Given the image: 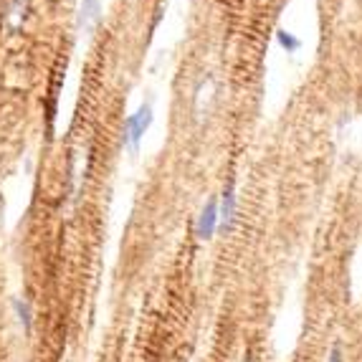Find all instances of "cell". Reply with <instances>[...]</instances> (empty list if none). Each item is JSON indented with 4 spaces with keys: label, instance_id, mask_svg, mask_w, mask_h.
<instances>
[{
    "label": "cell",
    "instance_id": "52a82bcc",
    "mask_svg": "<svg viewBox=\"0 0 362 362\" xmlns=\"http://www.w3.org/2000/svg\"><path fill=\"white\" fill-rule=\"evenodd\" d=\"M329 362H342V355H339V347H334L332 355H329Z\"/></svg>",
    "mask_w": 362,
    "mask_h": 362
},
{
    "label": "cell",
    "instance_id": "277c9868",
    "mask_svg": "<svg viewBox=\"0 0 362 362\" xmlns=\"http://www.w3.org/2000/svg\"><path fill=\"white\" fill-rule=\"evenodd\" d=\"M99 13H102V3L99 0H84L81 3V13H78V25L81 28H91L99 21Z\"/></svg>",
    "mask_w": 362,
    "mask_h": 362
},
{
    "label": "cell",
    "instance_id": "5b68a950",
    "mask_svg": "<svg viewBox=\"0 0 362 362\" xmlns=\"http://www.w3.org/2000/svg\"><path fill=\"white\" fill-rule=\"evenodd\" d=\"M276 41L281 49H286V54H294V51H299V46H302V41L294 36V33H289V30H276Z\"/></svg>",
    "mask_w": 362,
    "mask_h": 362
},
{
    "label": "cell",
    "instance_id": "3957f363",
    "mask_svg": "<svg viewBox=\"0 0 362 362\" xmlns=\"http://www.w3.org/2000/svg\"><path fill=\"white\" fill-rule=\"evenodd\" d=\"M233 213H235V193L233 185L226 187L223 198H221V206H218V221H221V228L228 230L233 223Z\"/></svg>",
    "mask_w": 362,
    "mask_h": 362
},
{
    "label": "cell",
    "instance_id": "6da1fadb",
    "mask_svg": "<svg viewBox=\"0 0 362 362\" xmlns=\"http://www.w3.org/2000/svg\"><path fill=\"white\" fill-rule=\"evenodd\" d=\"M150 124H152V104L147 102L134 115H129L127 122H124V145H129L134 150L139 145V139L145 137V132L150 129Z\"/></svg>",
    "mask_w": 362,
    "mask_h": 362
},
{
    "label": "cell",
    "instance_id": "7a4b0ae2",
    "mask_svg": "<svg viewBox=\"0 0 362 362\" xmlns=\"http://www.w3.org/2000/svg\"><path fill=\"white\" fill-rule=\"evenodd\" d=\"M216 226H218V200L211 198L206 203V208H203V213H200L195 230H198L200 238H211L216 233Z\"/></svg>",
    "mask_w": 362,
    "mask_h": 362
},
{
    "label": "cell",
    "instance_id": "8992f818",
    "mask_svg": "<svg viewBox=\"0 0 362 362\" xmlns=\"http://www.w3.org/2000/svg\"><path fill=\"white\" fill-rule=\"evenodd\" d=\"M16 309L21 312V322L25 325V329L30 332V312H28V304H23V302H16Z\"/></svg>",
    "mask_w": 362,
    "mask_h": 362
}]
</instances>
